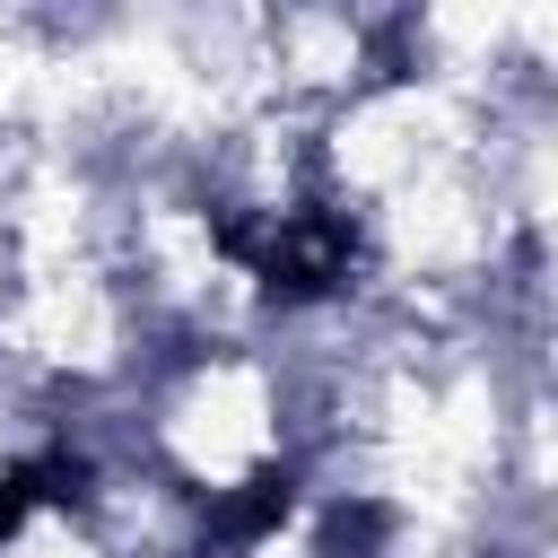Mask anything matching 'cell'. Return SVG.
<instances>
[{"instance_id":"1","label":"cell","mask_w":558,"mask_h":558,"mask_svg":"<svg viewBox=\"0 0 558 558\" xmlns=\"http://www.w3.org/2000/svg\"><path fill=\"white\" fill-rule=\"evenodd\" d=\"M17 506H26V471H9V480H0V532L17 523Z\"/></svg>"}]
</instances>
